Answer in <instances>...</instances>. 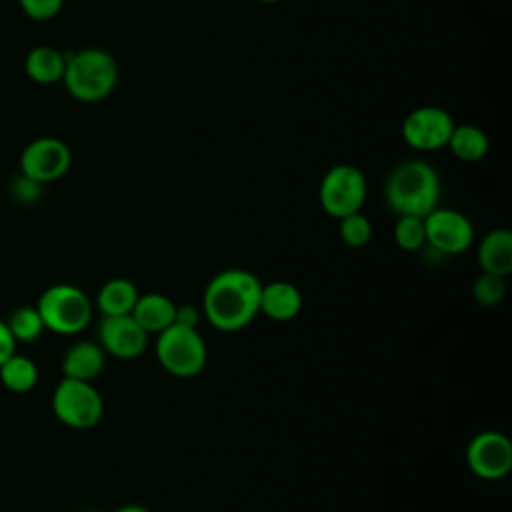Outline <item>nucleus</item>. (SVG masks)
<instances>
[{
	"label": "nucleus",
	"mask_w": 512,
	"mask_h": 512,
	"mask_svg": "<svg viewBox=\"0 0 512 512\" xmlns=\"http://www.w3.org/2000/svg\"><path fill=\"white\" fill-rule=\"evenodd\" d=\"M262 282L244 268H226L212 276L204 288L202 312L212 328L240 332L258 312Z\"/></svg>",
	"instance_id": "nucleus-1"
},
{
	"label": "nucleus",
	"mask_w": 512,
	"mask_h": 512,
	"mask_svg": "<svg viewBox=\"0 0 512 512\" xmlns=\"http://www.w3.org/2000/svg\"><path fill=\"white\" fill-rule=\"evenodd\" d=\"M384 200L398 216L430 214L440 200V178L432 164L424 160H404L388 174Z\"/></svg>",
	"instance_id": "nucleus-2"
},
{
	"label": "nucleus",
	"mask_w": 512,
	"mask_h": 512,
	"mask_svg": "<svg viewBox=\"0 0 512 512\" xmlns=\"http://www.w3.org/2000/svg\"><path fill=\"white\" fill-rule=\"evenodd\" d=\"M62 82L72 98L80 102H100L116 88L118 64L104 48H82L66 54Z\"/></svg>",
	"instance_id": "nucleus-3"
},
{
	"label": "nucleus",
	"mask_w": 512,
	"mask_h": 512,
	"mask_svg": "<svg viewBox=\"0 0 512 512\" xmlns=\"http://www.w3.org/2000/svg\"><path fill=\"white\" fill-rule=\"evenodd\" d=\"M36 308L44 328L60 336L80 334L84 328H88L94 312L90 296L82 288L66 282L48 286L40 294Z\"/></svg>",
	"instance_id": "nucleus-4"
},
{
	"label": "nucleus",
	"mask_w": 512,
	"mask_h": 512,
	"mask_svg": "<svg viewBox=\"0 0 512 512\" xmlns=\"http://www.w3.org/2000/svg\"><path fill=\"white\" fill-rule=\"evenodd\" d=\"M158 364L176 378L198 376L208 360V348L198 328L172 324L156 334L154 344Z\"/></svg>",
	"instance_id": "nucleus-5"
},
{
	"label": "nucleus",
	"mask_w": 512,
	"mask_h": 512,
	"mask_svg": "<svg viewBox=\"0 0 512 512\" xmlns=\"http://www.w3.org/2000/svg\"><path fill=\"white\" fill-rule=\"evenodd\" d=\"M52 412L72 430H90L102 420L104 400L92 382L62 376L52 392Z\"/></svg>",
	"instance_id": "nucleus-6"
},
{
	"label": "nucleus",
	"mask_w": 512,
	"mask_h": 512,
	"mask_svg": "<svg viewBox=\"0 0 512 512\" xmlns=\"http://www.w3.org/2000/svg\"><path fill=\"white\" fill-rule=\"evenodd\" d=\"M368 194L366 176L360 168L352 164H336L332 166L320 182L318 198L322 210L340 220L348 214L360 212Z\"/></svg>",
	"instance_id": "nucleus-7"
},
{
	"label": "nucleus",
	"mask_w": 512,
	"mask_h": 512,
	"mask_svg": "<svg viewBox=\"0 0 512 512\" xmlns=\"http://www.w3.org/2000/svg\"><path fill=\"white\" fill-rule=\"evenodd\" d=\"M72 166L68 144L54 136H42L28 142L20 154V172L40 184L62 178Z\"/></svg>",
	"instance_id": "nucleus-8"
},
{
	"label": "nucleus",
	"mask_w": 512,
	"mask_h": 512,
	"mask_svg": "<svg viewBox=\"0 0 512 512\" xmlns=\"http://www.w3.org/2000/svg\"><path fill=\"white\" fill-rule=\"evenodd\" d=\"M426 244L444 256H456L466 252L474 242L472 222L458 210L434 208L424 216Z\"/></svg>",
	"instance_id": "nucleus-9"
},
{
	"label": "nucleus",
	"mask_w": 512,
	"mask_h": 512,
	"mask_svg": "<svg viewBox=\"0 0 512 512\" xmlns=\"http://www.w3.org/2000/svg\"><path fill=\"white\" fill-rule=\"evenodd\" d=\"M466 464L482 480H500L512 470V442L496 430L478 432L466 446Z\"/></svg>",
	"instance_id": "nucleus-10"
},
{
	"label": "nucleus",
	"mask_w": 512,
	"mask_h": 512,
	"mask_svg": "<svg viewBox=\"0 0 512 512\" xmlns=\"http://www.w3.org/2000/svg\"><path fill=\"white\" fill-rule=\"evenodd\" d=\"M452 128L454 120L444 108L420 106L404 118L402 138L414 150L432 152L448 144Z\"/></svg>",
	"instance_id": "nucleus-11"
},
{
	"label": "nucleus",
	"mask_w": 512,
	"mask_h": 512,
	"mask_svg": "<svg viewBox=\"0 0 512 512\" xmlns=\"http://www.w3.org/2000/svg\"><path fill=\"white\" fill-rule=\"evenodd\" d=\"M98 344L102 350L120 360L138 358L148 346V332L132 318V314L122 316H102L96 328Z\"/></svg>",
	"instance_id": "nucleus-12"
},
{
	"label": "nucleus",
	"mask_w": 512,
	"mask_h": 512,
	"mask_svg": "<svg viewBox=\"0 0 512 512\" xmlns=\"http://www.w3.org/2000/svg\"><path fill=\"white\" fill-rule=\"evenodd\" d=\"M302 310V294L288 280H274L262 284L258 312L276 322H288L296 318Z\"/></svg>",
	"instance_id": "nucleus-13"
},
{
	"label": "nucleus",
	"mask_w": 512,
	"mask_h": 512,
	"mask_svg": "<svg viewBox=\"0 0 512 512\" xmlns=\"http://www.w3.org/2000/svg\"><path fill=\"white\" fill-rule=\"evenodd\" d=\"M106 364V352L96 340H78L62 356V374L66 378L92 382Z\"/></svg>",
	"instance_id": "nucleus-14"
},
{
	"label": "nucleus",
	"mask_w": 512,
	"mask_h": 512,
	"mask_svg": "<svg viewBox=\"0 0 512 512\" xmlns=\"http://www.w3.org/2000/svg\"><path fill=\"white\" fill-rule=\"evenodd\" d=\"M482 272L506 278L512 272V232L508 228L490 230L478 246Z\"/></svg>",
	"instance_id": "nucleus-15"
},
{
	"label": "nucleus",
	"mask_w": 512,
	"mask_h": 512,
	"mask_svg": "<svg viewBox=\"0 0 512 512\" xmlns=\"http://www.w3.org/2000/svg\"><path fill=\"white\" fill-rule=\"evenodd\" d=\"M176 306L178 304H174V300L166 294L148 292L138 296L130 314L148 334H160L174 324Z\"/></svg>",
	"instance_id": "nucleus-16"
},
{
	"label": "nucleus",
	"mask_w": 512,
	"mask_h": 512,
	"mask_svg": "<svg viewBox=\"0 0 512 512\" xmlns=\"http://www.w3.org/2000/svg\"><path fill=\"white\" fill-rule=\"evenodd\" d=\"M66 68V54L54 46H36L24 58V72L36 84L62 82Z\"/></svg>",
	"instance_id": "nucleus-17"
},
{
	"label": "nucleus",
	"mask_w": 512,
	"mask_h": 512,
	"mask_svg": "<svg viewBox=\"0 0 512 512\" xmlns=\"http://www.w3.org/2000/svg\"><path fill=\"white\" fill-rule=\"evenodd\" d=\"M140 292L136 284L128 278L106 280L96 294V308L102 316H122L130 314Z\"/></svg>",
	"instance_id": "nucleus-18"
},
{
	"label": "nucleus",
	"mask_w": 512,
	"mask_h": 512,
	"mask_svg": "<svg viewBox=\"0 0 512 512\" xmlns=\"http://www.w3.org/2000/svg\"><path fill=\"white\" fill-rule=\"evenodd\" d=\"M0 382L14 394H26L38 384V366L30 356L14 352L0 364Z\"/></svg>",
	"instance_id": "nucleus-19"
},
{
	"label": "nucleus",
	"mask_w": 512,
	"mask_h": 512,
	"mask_svg": "<svg viewBox=\"0 0 512 512\" xmlns=\"http://www.w3.org/2000/svg\"><path fill=\"white\" fill-rule=\"evenodd\" d=\"M452 154L464 162H478L488 152V136L474 124H460L452 128L448 144Z\"/></svg>",
	"instance_id": "nucleus-20"
},
{
	"label": "nucleus",
	"mask_w": 512,
	"mask_h": 512,
	"mask_svg": "<svg viewBox=\"0 0 512 512\" xmlns=\"http://www.w3.org/2000/svg\"><path fill=\"white\" fill-rule=\"evenodd\" d=\"M6 324H8L16 342H34L46 330L36 306H18V308H14L10 312V316L6 318Z\"/></svg>",
	"instance_id": "nucleus-21"
},
{
	"label": "nucleus",
	"mask_w": 512,
	"mask_h": 512,
	"mask_svg": "<svg viewBox=\"0 0 512 512\" xmlns=\"http://www.w3.org/2000/svg\"><path fill=\"white\" fill-rule=\"evenodd\" d=\"M394 242L404 252H416L426 246V232H424V218L420 216H398L394 230Z\"/></svg>",
	"instance_id": "nucleus-22"
},
{
	"label": "nucleus",
	"mask_w": 512,
	"mask_h": 512,
	"mask_svg": "<svg viewBox=\"0 0 512 512\" xmlns=\"http://www.w3.org/2000/svg\"><path fill=\"white\" fill-rule=\"evenodd\" d=\"M340 238L348 248H364L372 238V222L362 212L340 218Z\"/></svg>",
	"instance_id": "nucleus-23"
},
{
	"label": "nucleus",
	"mask_w": 512,
	"mask_h": 512,
	"mask_svg": "<svg viewBox=\"0 0 512 512\" xmlns=\"http://www.w3.org/2000/svg\"><path fill=\"white\" fill-rule=\"evenodd\" d=\"M472 296L482 306H496L506 296V282L502 276L482 272L472 284Z\"/></svg>",
	"instance_id": "nucleus-24"
},
{
	"label": "nucleus",
	"mask_w": 512,
	"mask_h": 512,
	"mask_svg": "<svg viewBox=\"0 0 512 512\" xmlns=\"http://www.w3.org/2000/svg\"><path fill=\"white\" fill-rule=\"evenodd\" d=\"M22 12L38 22L52 20L60 10L64 0H18Z\"/></svg>",
	"instance_id": "nucleus-25"
},
{
	"label": "nucleus",
	"mask_w": 512,
	"mask_h": 512,
	"mask_svg": "<svg viewBox=\"0 0 512 512\" xmlns=\"http://www.w3.org/2000/svg\"><path fill=\"white\" fill-rule=\"evenodd\" d=\"M42 186H44V184H40V182L28 178V176H24V174L20 172V174L10 182V194L14 196V200H18V202H22V204H32V202H36V200L40 198Z\"/></svg>",
	"instance_id": "nucleus-26"
},
{
	"label": "nucleus",
	"mask_w": 512,
	"mask_h": 512,
	"mask_svg": "<svg viewBox=\"0 0 512 512\" xmlns=\"http://www.w3.org/2000/svg\"><path fill=\"white\" fill-rule=\"evenodd\" d=\"M198 322H200V310L196 306H192V304L176 306L174 324L186 326V328H198Z\"/></svg>",
	"instance_id": "nucleus-27"
},
{
	"label": "nucleus",
	"mask_w": 512,
	"mask_h": 512,
	"mask_svg": "<svg viewBox=\"0 0 512 512\" xmlns=\"http://www.w3.org/2000/svg\"><path fill=\"white\" fill-rule=\"evenodd\" d=\"M16 340H14V336H12V332H10V328H8V324H6V320H2L0 318V364L4 362V360H8L14 352H16Z\"/></svg>",
	"instance_id": "nucleus-28"
},
{
	"label": "nucleus",
	"mask_w": 512,
	"mask_h": 512,
	"mask_svg": "<svg viewBox=\"0 0 512 512\" xmlns=\"http://www.w3.org/2000/svg\"><path fill=\"white\" fill-rule=\"evenodd\" d=\"M114 512H150V510L146 506H142V504H124V506L116 508Z\"/></svg>",
	"instance_id": "nucleus-29"
},
{
	"label": "nucleus",
	"mask_w": 512,
	"mask_h": 512,
	"mask_svg": "<svg viewBox=\"0 0 512 512\" xmlns=\"http://www.w3.org/2000/svg\"><path fill=\"white\" fill-rule=\"evenodd\" d=\"M260 2H278V0H260Z\"/></svg>",
	"instance_id": "nucleus-30"
}]
</instances>
